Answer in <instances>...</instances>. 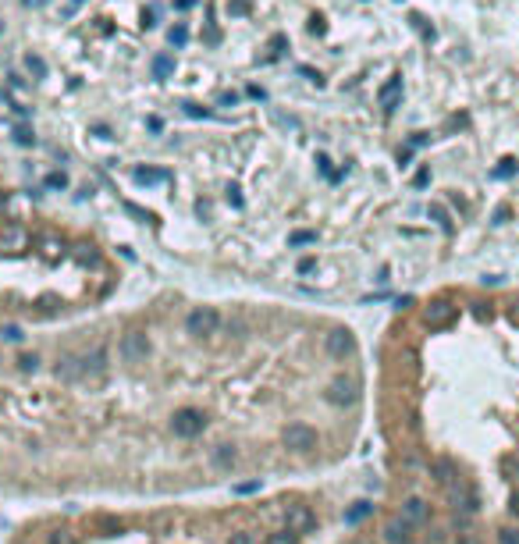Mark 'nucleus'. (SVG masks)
I'll return each mask as SVG.
<instances>
[{"mask_svg":"<svg viewBox=\"0 0 519 544\" xmlns=\"http://www.w3.org/2000/svg\"><path fill=\"white\" fill-rule=\"evenodd\" d=\"M317 431L310 427V423H302V420H295V423H288V427L281 431V445L285 448H292V452H313L317 448Z\"/></svg>","mask_w":519,"mask_h":544,"instance_id":"f257e3e1","label":"nucleus"},{"mask_svg":"<svg viewBox=\"0 0 519 544\" xmlns=\"http://www.w3.org/2000/svg\"><path fill=\"white\" fill-rule=\"evenodd\" d=\"M171 431H174V438H199L206 431V416L199 409L186 406V409H178L171 416Z\"/></svg>","mask_w":519,"mask_h":544,"instance_id":"f03ea898","label":"nucleus"},{"mask_svg":"<svg viewBox=\"0 0 519 544\" xmlns=\"http://www.w3.org/2000/svg\"><path fill=\"white\" fill-rule=\"evenodd\" d=\"M217 324H221V313L213 310V306H196V310H189V317H186V331H189L192 338L213 335V331H217Z\"/></svg>","mask_w":519,"mask_h":544,"instance_id":"7ed1b4c3","label":"nucleus"},{"mask_svg":"<svg viewBox=\"0 0 519 544\" xmlns=\"http://www.w3.org/2000/svg\"><path fill=\"white\" fill-rule=\"evenodd\" d=\"M117 356H121V363H142L149 356V338L142 331H129V335H121V342H117Z\"/></svg>","mask_w":519,"mask_h":544,"instance_id":"20e7f679","label":"nucleus"},{"mask_svg":"<svg viewBox=\"0 0 519 544\" xmlns=\"http://www.w3.org/2000/svg\"><path fill=\"white\" fill-rule=\"evenodd\" d=\"M324 352L331 356V359H345V356H352L356 352V335L349 327H334V331H327L324 335Z\"/></svg>","mask_w":519,"mask_h":544,"instance_id":"39448f33","label":"nucleus"},{"mask_svg":"<svg viewBox=\"0 0 519 544\" xmlns=\"http://www.w3.org/2000/svg\"><path fill=\"white\" fill-rule=\"evenodd\" d=\"M313 527H317V516H313L310 505H288V512H285V530L288 534L302 537V534H310Z\"/></svg>","mask_w":519,"mask_h":544,"instance_id":"423d86ee","label":"nucleus"},{"mask_svg":"<svg viewBox=\"0 0 519 544\" xmlns=\"http://www.w3.org/2000/svg\"><path fill=\"white\" fill-rule=\"evenodd\" d=\"M445 491H448V502H452L455 509H463V512H477L480 498H477V491H473V484H466L463 477H459V480H452Z\"/></svg>","mask_w":519,"mask_h":544,"instance_id":"0eeeda50","label":"nucleus"},{"mask_svg":"<svg viewBox=\"0 0 519 544\" xmlns=\"http://www.w3.org/2000/svg\"><path fill=\"white\" fill-rule=\"evenodd\" d=\"M359 399V384L352 377H334L327 384V402L331 406H352Z\"/></svg>","mask_w":519,"mask_h":544,"instance_id":"6e6552de","label":"nucleus"},{"mask_svg":"<svg viewBox=\"0 0 519 544\" xmlns=\"http://www.w3.org/2000/svg\"><path fill=\"white\" fill-rule=\"evenodd\" d=\"M455 313H459V310H455L448 299H434V302H427V306H423V324L427 327H448L455 320Z\"/></svg>","mask_w":519,"mask_h":544,"instance_id":"1a4fd4ad","label":"nucleus"},{"mask_svg":"<svg viewBox=\"0 0 519 544\" xmlns=\"http://www.w3.org/2000/svg\"><path fill=\"white\" fill-rule=\"evenodd\" d=\"M399 516H402L409 527H423L427 520H431V505H427L423 498H406L402 509H399Z\"/></svg>","mask_w":519,"mask_h":544,"instance_id":"9d476101","label":"nucleus"},{"mask_svg":"<svg viewBox=\"0 0 519 544\" xmlns=\"http://www.w3.org/2000/svg\"><path fill=\"white\" fill-rule=\"evenodd\" d=\"M79 359H82L85 377H104V374H107V349H104V345H97L93 352H85V356H79Z\"/></svg>","mask_w":519,"mask_h":544,"instance_id":"9b49d317","label":"nucleus"},{"mask_svg":"<svg viewBox=\"0 0 519 544\" xmlns=\"http://www.w3.org/2000/svg\"><path fill=\"white\" fill-rule=\"evenodd\" d=\"M431 477H434V484H441V488H448L452 480H459V466H455L448 456H438V459L431 463Z\"/></svg>","mask_w":519,"mask_h":544,"instance_id":"f8f14e48","label":"nucleus"},{"mask_svg":"<svg viewBox=\"0 0 519 544\" xmlns=\"http://www.w3.org/2000/svg\"><path fill=\"white\" fill-rule=\"evenodd\" d=\"M384 541H388V544H409V541H413V527H409L402 516H395V520L384 523Z\"/></svg>","mask_w":519,"mask_h":544,"instance_id":"ddd939ff","label":"nucleus"},{"mask_svg":"<svg viewBox=\"0 0 519 544\" xmlns=\"http://www.w3.org/2000/svg\"><path fill=\"white\" fill-rule=\"evenodd\" d=\"M399 97H402V79L395 75V79H388L381 89H377V100H381V107L384 110H395V104H399Z\"/></svg>","mask_w":519,"mask_h":544,"instance_id":"4468645a","label":"nucleus"},{"mask_svg":"<svg viewBox=\"0 0 519 544\" xmlns=\"http://www.w3.org/2000/svg\"><path fill=\"white\" fill-rule=\"evenodd\" d=\"M210 463H213V470H231V466L238 463L235 445H217V448L210 452Z\"/></svg>","mask_w":519,"mask_h":544,"instance_id":"2eb2a0df","label":"nucleus"},{"mask_svg":"<svg viewBox=\"0 0 519 544\" xmlns=\"http://www.w3.org/2000/svg\"><path fill=\"white\" fill-rule=\"evenodd\" d=\"M0 246H4L8 253H22V249H28V231H25V228H8L4 238H0Z\"/></svg>","mask_w":519,"mask_h":544,"instance_id":"dca6fc26","label":"nucleus"},{"mask_svg":"<svg viewBox=\"0 0 519 544\" xmlns=\"http://www.w3.org/2000/svg\"><path fill=\"white\" fill-rule=\"evenodd\" d=\"M60 381H82L85 377V370H82V359L79 356H68L65 363H57V370H53Z\"/></svg>","mask_w":519,"mask_h":544,"instance_id":"f3484780","label":"nucleus"},{"mask_svg":"<svg viewBox=\"0 0 519 544\" xmlns=\"http://www.w3.org/2000/svg\"><path fill=\"white\" fill-rule=\"evenodd\" d=\"M370 512H374V502H366V498H363V502H352V505L345 509V523L356 527V523H363L366 516H370Z\"/></svg>","mask_w":519,"mask_h":544,"instance_id":"a211bd4d","label":"nucleus"},{"mask_svg":"<svg viewBox=\"0 0 519 544\" xmlns=\"http://www.w3.org/2000/svg\"><path fill=\"white\" fill-rule=\"evenodd\" d=\"M174 72V57L171 53H157L154 57V79H167Z\"/></svg>","mask_w":519,"mask_h":544,"instance_id":"6ab92c4d","label":"nucleus"},{"mask_svg":"<svg viewBox=\"0 0 519 544\" xmlns=\"http://www.w3.org/2000/svg\"><path fill=\"white\" fill-rule=\"evenodd\" d=\"M135 181H139V186H154V181H167V171H154V167H135Z\"/></svg>","mask_w":519,"mask_h":544,"instance_id":"aec40b11","label":"nucleus"},{"mask_svg":"<svg viewBox=\"0 0 519 544\" xmlns=\"http://www.w3.org/2000/svg\"><path fill=\"white\" fill-rule=\"evenodd\" d=\"M167 43H171V47H186V43H189V28L181 25V22H178V25H171V33H167Z\"/></svg>","mask_w":519,"mask_h":544,"instance_id":"412c9836","label":"nucleus"},{"mask_svg":"<svg viewBox=\"0 0 519 544\" xmlns=\"http://www.w3.org/2000/svg\"><path fill=\"white\" fill-rule=\"evenodd\" d=\"M25 68L33 72L36 79H47V60H43L40 53H28V57H25Z\"/></svg>","mask_w":519,"mask_h":544,"instance_id":"4be33fe9","label":"nucleus"},{"mask_svg":"<svg viewBox=\"0 0 519 544\" xmlns=\"http://www.w3.org/2000/svg\"><path fill=\"white\" fill-rule=\"evenodd\" d=\"M228 544H263V537L256 530H238V534L228 537Z\"/></svg>","mask_w":519,"mask_h":544,"instance_id":"5701e85b","label":"nucleus"},{"mask_svg":"<svg viewBox=\"0 0 519 544\" xmlns=\"http://www.w3.org/2000/svg\"><path fill=\"white\" fill-rule=\"evenodd\" d=\"M100 530H104L107 537H114V534H125V523L114 520V516H104V520H100Z\"/></svg>","mask_w":519,"mask_h":544,"instance_id":"b1692460","label":"nucleus"},{"mask_svg":"<svg viewBox=\"0 0 519 544\" xmlns=\"http://www.w3.org/2000/svg\"><path fill=\"white\" fill-rule=\"evenodd\" d=\"M47 186H50V189H68V174H65V171H50V174H47Z\"/></svg>","mask_w":519,"mask_h":544,"instance_id":"393cba45","label":"nucleus"},{"mask_svg":"<svg viewBox=\"0 0 519 544\" xmlns=\"http://www.w3.org/2000/svg\"><path fill=\"white\" fill-rule=\"evenodd\" d=\"M498 544H519V527H502L498 530Z\"/></svg>","mask_w":519,"mask_h":544,"instance_id":"a878e982","label":"nucleus"},{"mask_svg":"<svg viewBox=\"0 0 519 544\" xmlns=\"http://www.w3.org/2000/svg\"><path fill=\"white\" fill-rule=\"evenodd\" d=\"M288 242L292 246H310V242H317V231H295Z\"/></svg>","mask_w":519,"mask_h":544,"instance_id":"bb28decb","label":"nucleus"},{"mask_svg":"<svg viewBox=\"0 0 519 544\" xmlns=\"http://www.w3.org/2000/svg\"><path fill=\"white\" fill-rule=\"evenodd\" d=\"M47 544H79V537H75L72 530H57V534H53Z\"/></svg>","mask_w":519,"mask_h":544,"instance_id":"cd10ccee","label":"nucleus"},{"mask_svg":"<svg viewBox=\"0 0 519 544\" xmlns=\"http://www.w3.org/2000/svg\"><path fill=\"white\" fill-rule=\"evenodd\" d=\"M431 217H434V221H438V224H441V228H445V231H448V228H452V221H448V214H445V206H438V203H434V206H431Z\"/></svg>","mask_w":519,"mask_h":544,"instance_id":"c85d7f7f","label":"nucleus"},{"mask_svg":"<svg viewBox=\"0 0 519 544\" xmlns=\"http://www.w3.org/2000/svg\"><path fill=\"white\" fill-rule=\"evenodd\" d=\"M267 544H299V537H295V534H288V530H281V534H274Z\"/></svg>","mask_w":519,"mask_h":544,"instance_id":"c756f323","label":"nucleus"},{"mask_svg":"<svg viewBox=\"0 0 519 544\" xmlns=\"http://www.w3.org/2000/svg\"><path fill=\"white\" fill-rule=\"evenodd\" d=\"M36 367H40V359H36V356H22V359H18V370H25V374H33Z\"/></svg>","mask_w":519,"mask_h":544,"instance_id":"7c9ffc66","label":"nucleus"},{"mask_svg":"<svg viewBox=\"0 0 519 544\" xmlns=\"http://www.w3.org/2000/svg\"><path fill=\"white\" fill-rule=\"evenodd\" d=\"M15 142H18V146H33V142H36V135L28 132V129H18V132H15Z\"/></svg>","mask_w":519,"mask_h":544,"instance_id":"2f4dec72","label":"nucleus"},{"mask_svg":"<svg viewBox=\"0 0 519 544\" xmlns=\"http://www.w3.org/2000/svg\"><path fill=\"white\" fill-rule=\"evenodd\" d=\"M0 335H4L8 342H22V338H25V335H22V327H15V324H8L4 331H0Z\"/></svg>","mask_w":519,"mask_h":544,"instance_id":"473e14b6","label":"nucleus"},{"mask_svg":"<svg viewBox=\"0 0 519 544\" xmlns=\"http://www.w3.org/2000/svg\"><path fill=\"white\" fill-rule=\"evenodd\" d=\"M512 171H516V160H502V167L495 171V178H509Z\"/></svg>","mask_w":519,"mask_h":544,"instance_id":"72a5a7b5","label":"nucleus"},{"mask_svg":"<svg viewBox=\"0 0 519 544\" xmlns=\"http://www.w3.org/2000/svg\"><path fill=\"white\" fill-rule=\"evenodd\" d=\"M43 253H47V256L53 260V256H60V246H57L53 238H47V242H43Z\"/></svg>","mask_w":519,"mask_h":544,"instance_id":"f704fd0d","label":"nucleus"},{"mask_svg":"<svg viewBox=\"0 0 519 544\" xmlns=\"http://www.w3.org/2000/svg\"><path fill=\"white\" fill-rule=\"evenodd\" d=\"M253 491H260L256 480H253V484H238V488H235V495H253Z\"/></svg>","mask_w":519,"mask_h":544,"instance_id":"c9c22d12","label":"nucleus"},{"mask_svg":"<svg viewBox=\"0 0 519 544\" xmlns=\"http://www.w3.org/2000/svg\"><path fill=\"white\" fill-rule=\"evenodd\" d=\"M455 544H484V541H480L477 534H463V537H459V541H455Z\"/></svg>","mask_w":519,"mask_h":544,"instance_id":"e433bc0d","label":"nucleus"},{"mask_svg":"<svg viewBox=\"0 0 519 544\" xmlns=\"http://www.w3.org/2000/svg\"><path fill=\"white\" fill-rule=\"evenodd\" d=\"M235 104H238L235 93H221V107H235Z\"/></svg>","mask_w":519,"mask_h":544,"instance_id":"4c0bfd02","label":"nucleus"},{"mask_svg":"<svg viewBox=\"0 0 519 544\" xmlns=\"http://www.w3.org/2000/svg\"><path fill=\"white\" fill-rule=\"evenodd\" d=\"M313 267H317L313 260H302V263H299V274H310V270H313Z\"/></svg>","mask_w":519,"mask_h":544,"instance_id":"58836bf2","label":"nucleus"},{"mask_svg":"<svg viewBox=\"0 0 519 544\" xmlns=\"http://www.w3.org/2000/svg\"><path fill=\"white\" fill-rule=\"evenodd\" d=\"M192 4H196V0H174V8H178V11H189Z\"/></svg>","mask_w":519,"mask_h":544,"instance_id":"ea45409f","label":"nucleus"},{"mask_svg":"<svg viewBox=\"0 0 519 544\" xmlns=\"http://www.w3.org/2000/svg\"><path fill=\"white\" fill-rule=\"evenodd\" d=\"M509 509H512V516H519V491L512 495V502H509Z\"/></svg>","mask_w":519,"mask_h":544,"instance_id":"a19ab883","label":"nucleus"},{"mask_svg":"<svg viewBox=\"0 0 519 544\" xmlns=\"http://www.w3.org/2000/svg\"><path fill=\"white\" fill-rule=\"evenodd\" d=\"M509 317H512V324H519V310H516V306H512V313H509Z\"/></svg>","mask_w":519,"mask_h":544,"instance_id":"79ce46f5","label":"nucleus"}]
</instances>
